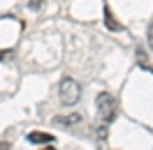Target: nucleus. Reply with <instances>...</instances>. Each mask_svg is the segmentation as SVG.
I'll return each instance as SVG.
<instances>
[{"mask_svg": "<svg viewBox=\"0 0 153 150\" xmlns=\"http://www.w3.org/2000/svg\"><path fill=\"white\" fill-rule=\"evenodd\" d=\"M42 150H56V148H51V146H49V148H42Z\"/></svg>", "mask_w": 153, "mask_h": 150, "instance_id": "obj_10", "label": "nucleus"}, {"mask_svg": "<svg viewBox=\"0 0 153 150\" xmlns=\"http://www.w3.org/2000/svg\"><path fill=\"white\" fill-rule=\"evenodd\" d=\"M28 7H30L33 12H37V10H42V7H44V2H42V0H30Z\"/></svg>", "mask_w": 153, "mask_h": 150, "instance_id": "obj_6", "label": "nucleus"}, {"mask_svg": "<svg viewBox=\"0 0 153 150\" xmlns=\"http://www.w3.org/2000/svg\"><path fill=\"white\" fill-rule=\"evenodd\" d=\"M105 26H107V30H111V32H123V23L116 21V16L111 14V10H109V5H105Z\"/></svg>", "mask_w": 153, "mask_h": 150, "instance_id": "obj_3", "label": "nucleus"}, {"mask_svg": "<svg viewBox=\"0 0 153 150\" xmlns=\"http://www.w3.org/2000/svg\"><path fill=\"white\" fill-rule=\"evenodd\" d=\"M95 109H97V118H100V125H111L118 115V102L111 93H100L95 97Z\"/></svg>", "mask_w": 153, "mask_h": 150, "instance_id": "obj_1", "label": "nucleus"}, {"mask_svg": "<svg viewBox=\"0 0 153 150\" xmlns=\"http://www.w3.org/2000/svg\"><path fill=\"white\" fill-rule=\"evenodd\" d=\"M84 120V115L81 113H70V115H56L53 118V125H76V122Z\"/></svg>", "mask_w": 153, "mask_h": 150, "instance_id": "obj_4", "label": "nucleus"}, {"mask_svg": "<svg viewBox=\"0 0 153 150\" xmlns=\"http://www.w3.org/2000/svg\"><path fill=\"white\" fill-rule=\"evenodd\" d=\"M30 143H53V134H47V132H30L28 134Z\"/></svg>", "mask_w": 153, "mask_h": 150, "instance_id": "obj_5", "label": "nucleus"}, {"mask_svg": "<svg viewBox=\"0 0 153 150\" xmlns=\"http://www.w3.org/2000/svg\"><path fill=\"white\" fill-rule=\"evenodd\" d=\"M58 99L63 106H74L81 99V85L72 76H63L60 83H58Z\"/></svg>", "mask_w": 153, "mask_h": 150, "instance_id": "obj_2", "label": "nucleus"}, {"mask_svg": "<svg viewBox=\"0 0 153 150\" xmlns=\"http://www.w3.org/2000/svg\"><path fill=\"white\" fill-rule=\"evenodd\" d=\"M149 46L153 51V21H151V26H149Z\"/></svg>", "mask_w": 153, "mask_h": 150, "instance_id": "obj_7", "label": "nucleus"}, {"mask_svg": "<svg viewBox=\"0 0 153 150\" xmlns=\"http://www.w3.org/2000/svg\"><path fill=\"white\" fill-rule=\"evenodd\" d=\"M12 53V49H7V51H0V60H2V58H7Z\"/></svg>", "mask_w": 153, "mask_h": 150, "instance_id": "obj_8", "label": "nucleus"}, {"mask_svg": "<svg viewBox=\"0 0 153 150\" xmlns=\"http://www.w3.org/2000/svg\"><path fill=\"white\" fill-rule=\"evenodd\" d=\"M10 148V143H7V141H0V150H7Z\"/></svg>", "mask_w": 153, "mask_h": 150, "instance_id": "obj_9", "label": "nucleus"}]
</instances>
